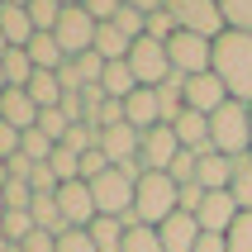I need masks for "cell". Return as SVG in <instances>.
I'll return each mask as SVG.
<instances>
[{"mask_svg":"<svg viewBox=\"0 0 252 252\" xmlns=\"http://www.w3.org/2000/svg\"><path fill=\"white\" fill-rule=\"evenodd\" d=\"M95 29L100 24L81 10V5H71V10H62L53 38L62 43V53H67V57H81V53H95Z\"/></svg>","mask_w":252,"mask_h":252,"instance_id":"cell-7","label":"cell"},{"mask_svg":"<svg viewBox=\"0 0 252 252\" xmlns=\"http://www.w3.org/2000/svg\"><path fill=\"white\" fill-rule=\"evenodd\" d=\"M91 233V243H95L100 252H124V219H110V214H95V224L86 228Z\"/></svg>","mask_w":252,"mask_h":252,"instance_id":"cell-22","label":"cell"},{"mask_svg":"<svg viewBox=\"0 0 252 252\" xmlns=\"http://www.w3.org/2000/svg\"><path fill=\"white\" fill-rule=\"evenodd\" d=\"M5 91H10V86H5V71H0V95H5Z\"/></svg>","mask_w":252,"mask_h":252,"instance_id":"cell-49","label":"cell"},{"mask_svg":"<svg viewBox=\"0 0 252 252\" xmlns=\"http://www.w3.org/2000/svg\"><path fill=\"white\" fill-rule=\"evenodd\" d=\"M157 238H162V252H195V243L205 238V228H200L195 214H171L167 224H157Z\"/></svg>","mask_w":252,"mask_h":252,"instance_id":"cell-13","label":"cell"},{"mask_svg":"<svg viewBox=\"0 0 252 252\" xmlns=\"http://www.w3.org/2000/svg\"><path fill=\"white\" fill-rule=\"evenodd\" d=\"M110 24L119 29V33H124V38H133V43H138L143 33H148V14H138V10H128V5H124V10L114 14Z\"/></svg>","mask_w":252,"mask_h":252,"instance_id":"cell-35","label":"cell"},{"mask_svg":"<svg viewBox=\"0 0 252 252\" xmlns=\"http://www.w3.org/2000/svg\"><path fill=\"white\" fill-rule=\"evenodd\" d=\"M167 57H171V71L176 76H205V71L214 67V38H200V33H176V38L167 43Z\"/></svg>","mask_w":252,"mask_h":252,"instance_id":"cell-5","label":"cell"},{"mask_svg":"<svg viewBox=\"0 0 252 252\" xmlns=\"http://www.w3.org/2000/svg\"><path fill=\"white\" fill-rule=\"evenodd\" d=\"M19 143H24V133H19L14 124H5V119H0V162H10V157L19 153Z\"/></svg>","mask_w":252,"mask_h":252,"instance_id":"cell-43","label":"cell"},{"mask_svg":"<svg viewBox=\"0 0 252 252\" xmlns=\"http://www.w3.org/2000/svg\"><path fill=\"white\" fill-rule=\"evenodd\" d=\"M29 214H33V224L43 228V233H62V210H57V195H33V205H29Z\"/></svg>","mask_w":252,"mask_h":252,"instance_id":"cell-28","label":"cell"},{"mask_svg":"<svg viewBox=\"0 0 252 252\" xmlns=\"http://www.w3.org/2000/svg\"><path fill=\"white\" fill-rule=\"evenodd\" d=\"M228 176H233V162H228L224 153H200V171H195V181L205 186V190H228Z\"/></svg>","mask_w":252,"mask_h":252,"instance_id":"cell-19","label":"cell"},{"mask_svg":"<svg viewBox=\"0 0 252 252\" xmlns=\"http://www.w3.org/2000/svg\"><path fill=\"white\" fill-rule=\"evenodd\" d=\"M57 210H62V224L67 228H91L95 224V195H91V186L86 181H67L57 186Z\"/></svg>","mask_w":252,"mask_h":252,"instance_id":"cell-10","label":"cell"},{"mask_svg":"<svg viewBox=\"0 0 252 252\" xmlns=\"http://www.w3.org/2000/svg\"><path fill=\"white\" fill-rule=\"evenodd\" d=\"M0 71H5V86H14V91H29V81H33V62H29V48H10V53L0 57Z\"/></svg>","mask_w":252,"mask_h":252,"instance_id":"cell-23","label":"cell"},{"mask_svg":"<svg viewBox=\"0 0 252 252\" xmlns=\"http://www.w3.org/2000/svg\"><path fill=\"white\" fill-rule=\"evenodd\" d=\"M105 171H110V157L100 153V148L81 153V181H95V176H105Z\"/></svg>","mask_w":252,"mask_h":252,"instance_id":"cell-41","label":"cell"},{"mask_svg":"<svg viewBox=\"0 0 252 252\" xmlns=\"http://www.w3.org/2000/svg\"><path fill=\"white\" fill-rule=\"evenodd\" d=\"M33 33H38V29H33L24 5H0V38L10 43V48H29Z\"/></svg>","mask_w":252,"mask_h":252,"instance_id":"cell-17","label":"cell"},{"mask_svg":"<svg viewBox=\"0 0 252 252\" xmlns=\"http://www.w3.org/2000/svg\"><path fill=\"white\" fill-rule=\"evenodd\" d=\"M238 200L228 195V190H210V195H205V205H200V228H205V233H219V238H224L228 228H233V219H238Z\"/></svg>","mask_w":252,"mask_h":252,"instance_id":"cell-14","label":"cell"},{"mask_svg":"<svg viewBox=\"0 0 252 252\" xmlns=\"http://www.w3.org/2000/svg\"><path fill=\"white\" fill-rule=\"evenodd\" d=\"M0 5H29V0H0Z\"/></svg>","mask_w":252,"mask_h":252,"instance_id":"cell-50","label":"cell"},{"mask_svg":"<svg viewBox=\"0 0 252 252\" xmlns=\"http://www.w3.org/2000/svg\"><path fill=\"white\" fill-rule=\"evenodd\" d=\"M210 148L224 157H243L252 153V105L228 100L219 114H210Z\"/></svg>","mask_w":252,"mask_h":252,"instance_id":"cell-3","label":"cell"},{"mask_svg":"<svg viewBox=\"0 0 252 252\" xmlns=\"http://www.w3.org/2000/svg\"><path fill=\"white\" fill-rule=\"evenodd\" d=\"M195 252H228V243L219 238V233H205V238L195 243Z\"/></svg>","mask_w":252,"mask_h":252,"instance_id":"cell-45","label":"cell"},{"mask_svg":"<svg viewBox=\"0 0 252 252\" xmlns=\"http://www.w3.org/2000/svg\"><path fill=\"white\" fill-rule=\"evenodd\" d=\"M33 128H38L43 138L62 143V138H67V128H71V119H67L62 110H38V124H33Z\"/></svg>","mask_w":252,"mask_h":252,"instance_id":"cell-34","label":"cell"},{"mask_svg":"<svg viewBox=\"0 0 252 252\" xmlns=\"http://www.w3.org/2000/svg\"><path fill=\"white\" fill-rule=\"evenodd\" d=\"M57 5H62V10H71V5H81V0H57Z\"/></svg>","mask_w":252,"mask_h":252,"instance_id":"cell-48","label":"cell"},{"mask_svg":"<svg viewBox=\"0 0 252 252\" xmlns=\"http://www.w3.org/2000/svg\"><path fill=\"white\" fill-rule=\"evenodd\" d=\"M24 10H29V19H33V29H38V33H53L57 19H62V5H57V0H29Z\"/></svg>","mask_w":252,"mask_h":252,"instance_id":"cell-30","label":"cell"},{"mask_svg":"<svg viewBox=\"0 0 252 252\" xmlns=\"http://www.w3.org/2000/svg\"><path fill=\"white\" fill-rule=\"evenodd\" d=\"M176 138H181V148H190V153H210V114L200 110H186L181 119H176Z\"/></svg>","mask_w":252,"mask_h":252,"instance_id":"cell-18","label":"cell"},{"mask_svg":"<svg viewBox=\"0 0 252 252\" xmlns=\"http://www.w3.org/2000/svg\"><path fill=\"white\" fill-rule=\"evenodd\" d=\"M167 10L176 19V29H186V33H200V38H219L224 33L219 0H167Z\"/></svg>","mask_w":252,"mask_h":252,"instance_id":"cell-6","label":"cell"},{"mask_svg":"<svg viewBox=\"0 0 252 252\" xmlns=\"http://www.w3.org/2000/svg\"><path fill=\"white\" fill-rule=\"evenodd\" d=\"M53 148H57V143H53V138H43L38 128H29L24 143H19V153H24L29 162H48V157H53Z\"/></svg>","mask_w":252,"mask_h":252,"instance_id":"cell-37","label":"cell"},{"mask_svg":"<svg viewBox=\"0 0 252 252\" xmlns=\"http://www.w3.org/2000/svg\"><path fill=\"white\" fill-rule=\"evenodd\" d=\"M81 10L91 14V19H95V24H110L114 14L124 10V0H81Z\"/></svg>","mask_w":252,"mask_h":252,"instance_id":"cell-40","label":"cell"},{"mask_svg":"<svg viewBox=\"0 0 252 252\" xmlns=\"http://www.w3.org/2000/svg\"><path fill=\"white\" fill-rule=\"evenodd\" d=\"M228 252H252V210H243L238 219H233V228L224 233Z\"/></svg>","mask_w":252,"mask_h":252,"instance_id":"cell-32","label":"cell"},{"mask_svg":"<svg viewBox=\"0 0 252 252\" xmlns=\"http://www.w3.org/2000/svg\"><path fill=\"white\" fill-rule=\"evenodd\" d=\"M128 71L138 76V86H162L171 76V57H167V43L157 38H138L128 48Z\"/></svg>","mask_w":252,"mask_h":252,"instance_id":"cell-8","label":"cell"},{"mask_svg":"<svg viewBox=\"0 0 252 252\" xmlns=\"http://www.w3.org/2000/svg\"><path fill=\"white\" fill-rule=\"evenodd\" d=\"M181 157V138L171 124H157L143 133V148H138V167L143 171H171V162Z\"/></svg>","mask_w":252,"mask_h":252,"instance_id":"cell-9","label":"cell"},{"mask_svg":"<svg viewBox=\"0 0 252 252\" xmlns=\"http://www.w3.org/2000/svg\"><path fill=\"white\" fill-rule=\"evenodd\" d=\"M138 176H143V171H133V167H110L105 176L86 181V186H91V195H95V210H100V214H110V219H124V214H133Z\"/></svg>","mask_w":252,"mask_h":252,"instance_id":"cell-4","label":"cell"},{"mask_svg":"<svg viewBox=\"0 0 252 252\" xmlns=\"http://www.w3.org/2000/svg\"><path fill=\"white\" fill-rule=\"evenodd\" d=\"M33 228H38V224H33V214H29V210H5V219H0V233H5L10 243H24Z\"/></svg>","mask_w":252,"mask_h":252,"instance_id":"cell-31","label":"cell"},{"mask_svg":"<svg viewBox=\"0 0 252 252\" xmlns=\"http://www.w3.org/2000/svg\"><path fill=\"white\" fill-rule=\"evenodd\" d=\"M128 10H138V14H153V10H162V5H167V0H124Z\"/></svg>","mask_w":252,"mask_h":252,"instance_id":"cell-46","label":"cell"},{"mask_svg":"<svg viewBox=\"0 0 252 252\" xmlns=\"http://www.w3.org/2000/svg\"><path fill=\"white\" fill-rule=\"evenodd\" d=\"M57 252H100V248L91 243L86 228H62V233H57Z\"/></svg>","mask_w":252,"mask_h":252,"instance_id":"cell-39","label":"cell"},{"mask_svg":"<svg viewBox=\"0 0 252 252\" xmlns=\"http://www.w3.org/2000/svg\"><path fill=\"white\" fill-rule=\"evenodd\" d=\"M0 119H5V124H14L19 128V133H29V128L38 124V105H33V100H29V91H5V95H0Z\"/></svg>","mask_w":252,"mask_h":252,"instance_id":"cell-16","label":"cell"},{"mask_svg":"<svg viewBox=\"0 0 252 252\" xmlns=\"http://www.w3.org/2000/svg\"><path fill=\"white\" fill-rule=\"evenodd\" d=\"M219 10H224V29L252 33V0H219Z\"/></svg>","mask_w":252,"mask_h":252,"instance_id":"cell-29","label":"cell"},{"mask_svg":"<svg viewBox=\"0 0 252 252\" xmlns=\"http://www.w3.org/2000/svg\"><path fill=\"white\" fill-rule=\"evenodd\" d=\"M205 186L200 181H190V186H181V195H176V205H181V214H200V205H205Z\"/></svg>","mask_w":252,"mask_h":252,"instance_id":"cell-42","label":"cell"},{"mask_svg":"<svg viewBox=\"0 0 252 252\" xmlns=\"http://www.w3.org/2000/svg\"><path fill=\"white\" fill-rule=\"evenodd\" d=\"M233 162V176H228V195L238 200V210H252V153L228 157Z\"/></svg>","mask_w":252,"mask_h":252,"instance_id":"cell-25","label":"cell"},{"mask_svg":"<svg viewBox=\"0 0 252 252\" xmlns=\"http://www.w3.org/2000/svg\"><path fill=\"white\" fill-rule=\"evenodd\" d=\"M128 48H133V38H124L114 24H100L95 29V53L105 57V62H128Z\"/></svg>","mask_w":252,"mask_h":252,"instance_id":"cell-26","label":"cell"},{"mask_svg":"<svg viewBox=\"0 0 252 252\" xmlns=\"http://www.w3.org/2000/svg\"><path fill=\"white\" fill-rule=\"evenodd\" d=\"M0 219H5V195H0Z\"/></svg>","mask_w":252,"mask_h":252,"instance_id":"cell-51","label":"cell"},{"mask_svg":"<svg viewBox=\"0 0 252 252\" xmlns=\"http://www.w3.org/2000/svg\"><path fill=\"white\" fill-rule=\"evenodd\" d=\"M176 195H181V186L171 181L167 171H143V176H138V195H133V219H138L143 228L167 224L171 214L181 210Z\"/></svg>","mask_w":252,"mask_h":252,"instance_id":"cell-2","label":"cell"},{"mask_svg":"<svg viewBox=\"0 0 252 252\" xmlns=\"http://www.w3.org/2000/svg\"><path fill=\"white\" fill-rule=\"evenodd\" d=\"M62 81H57V71H33V81H29V100L38 105V110H57L62 105Z\"/></svg>","mask_w":252,"mask_h":252,"instance_id":"cell-24","label":"cell"},{"mask_svg":"<svg viewBox=\"0 0 252 252\" xmlns=\"http://www.w3.org/2000/svg\"><path fill=\"white\" fill-rule=\"evenodd\" d=\"M24 252H57V233H43V228H33L24 243H19Z\"/></svg>","mask_w":252,"mask_h":252,"instance_id":"cell-44","label":"cell"},{"mask_svg":"<svg viewBox=\"0 0 252 252\" xmlns=\"http://www.w3.org/2000/svg\"><path fill=\"white\" fill-rule=\"evenodd\" d=\"M228 105V91L224 81L205 71V76H186V110H200V114H219Z\"/></svg>","mask_w":252,"mask_h":252,"instance_id":"cell-12","label":"cell"},{"mask_svg":"<svg viewBox=\"0 0 252 252\" xmlns=\"http://www.w3.org/2000/svg\"><path fill=\"white\" fill-rule=\"evenodd\" d=\"M29 62L38 71H57L67 62V53H62V43H57L53 33H33V38H29Z\"/></svg>","mask_w":252,"mask_h":252,"instance_id":"cell-20","label":"cell"},{"mask_svg":"<svg viewBox=\"0 0 252 252\" xmlns=\"http://www.w3.org/2000/svg\"><path fill=\"white\" fill-rule=\"evenodd\" d=\"M124 124H133L138 133H148V128L162 124V110H157V91L153 86H138V91L124 100Z\"/></svg>","mask_w":252,"mask_h":252,"instance_id":"cell-15","label":"cell"},{"mask_svg":"<svg viewBox=\"0 0 252 252\" xmlns=\"http://www.w3.org/2000/svg\"><path fill=\"white\" fill-rule=\"evenodd\" d=\"M0 195H5V210H29V205H33V186L10 176V181L0 186Z\"/></svg>","mask_w":252,"mask_h":252,"instance_id":"cell-38","label":"cell"},{"mask_svg":"<svg viewBox=\"0 0 252 252\" xmlns=\"http://www.w3.org/2000/svg\"><path fill=\"white\" fill-rule=\"evenodd\" d=\"M210 71L224 81L228 100L252 105V33H233V29H224V33L214 38V67Z\"/></svg>","mask_w":252,"mask_h":252,"instance_id":"cell-1","label":"cell"},{"mask_svg":"<svg viewBox=\"0 0 252 252\" xmlns=\"http://www.w3.org/2000/svg\"><path fill=\"white\" fill-rule=\"evenodd\" d=\"M138 148H143V133L133 124H114V128H100V153L110 157V167H138Z\"/></svg>","mask_w":252,"mask_h":252,"instance_id":"cell-11","label":"cell"},{"mask_svg":"<svg viewBox=\"0 0 252 252\" xmlns=\"http://www.w3.org/2000/svg\"><path fill=\"white\" fill-rule=\"evenodd\" d=\"M100 91L110 100H128L138 91V76L128 71V62H105V76H100Z\"/></svg>","mask_w":252,"mask_h":252,"instance_id":"cell-21","label":"cell"},{"mask_svg":"<svg viewBox=\"0 0 252 252\" xmlns=\"http://www.w3.org/2000/svg\"><path fill=\"white\" fill-rule=\"evenodd\" d=\"M176 33H181V29H176V19H171V10H167V5H162V10H153V14H148V33H143V38L171 43V38H176Z\"/></svg>","mask_w":252,"mask_h":252,"instance_id":"cell-33","label":"cell"},{"mask_svg":"<svg viewBox=\"0 0 252 252\" xmlns=\"http://www.w3.org/2000/svg\"><path fill=\"white\" fill-rule=\"evenodd\" d=\"M124 252H162V238H157V228H128L124 233Z\"/></svg>","mask_w":252,"mask_h":252,"instance_id":"cell-36","label":"cell"},{"mask_svg":"<svg viewBox=\"0 0 252 252\" xmlns=\"http://www.w3.org/2000/svg\"><path fill=\"white\" fill-rule=\"evenodd\" d=\"M48 167H53L57 186H67V181H81V153H76V148H67V143H57V148H53Z\"/></svg>","mask_w":252,"mask_h":252,"instance_id":"cell-27","label":"cell"},{"mask_svg":"<svg viewBox=\"0 0 252 252\" xmlns=\"http://www.w3.org/2000/svg\"><path fill=\"white\" fill-rule=\"evenodd\" d=\"M0 252H24V248H19V243H10L5 233H0Z\"/></svg>","mask_w":252,"mask_h":252,"instance_id":"cell-47","label":"cell"}]
</instances>
